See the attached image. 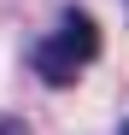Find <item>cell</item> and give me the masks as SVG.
<instances>
[{"instance_id":"obj_3","label":"cell","mask_w":129,"mask_h":135,"mask_svg":"<svg viewBox=\"0 0 129 135\" xmlns=\"http://www.w3.org/2000/svg\"><path fill=\"white\" fill-rule=\"evenodd\" d=\"M123 135H129V123H123Z\"/></svg>"},{"instance_id":"obj_1","label":"cell","mask_w":129,"mask_h":135,"mask_svg":"<svg viewBox=\"0 0 129 135\" xmlns=\"http://www.w3.org/2000/svg\"><path fill=\"white\" fill-rule=\"evenodd\" d=\"M94 59H100V24L88 12H64V24L35 47V76L53 88H71Z\"/></svg>"},{"instance_id":"obj_2","label":"cell","mask_w":129,"mask_h":135,"mask_svg":"<svg viewBox=\"0 0 129 135\" xmlns=\"http://www.w3.org/2000/svg\"><path fill=\"white\" fill-rule=\"evenodd\" d=\"M0 135H29V123L24 118H0Z\"/></svg>"}]
</instances>
